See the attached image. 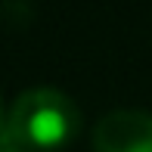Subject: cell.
<instances>
[{
    "instance_id": "obj_1",
    "label": "cell",
    "mask_w": 152,
    "mask_h": 152,
    "mask_svg": "<svg viewBox=\"0 0 152 152\" xmlns=\"http://www.w3.org/2000/svg\"><path fill=\"white\" fill-rule=\"evenodd\" d=\"M81 112L68 93L56 87H34L12 102L0 140L25 152H53L78 137Z\"/></svg>"
},
{
    "instance_id": "obj_2",
    "label": "cell",
    "mask_w": 152,
    "mask_h": 152,
    "mask_svg": "<svg viewBox=\"0 0 152 152\" xmlns=\"http://www.w3.org/2000/svg\"><path fill=\"white\" fill-rule=\"evenodd\" d=\"M96 152H152V115L137 109H118L102 115L93 127Z\"/></svg>"
},
{
    "instance_id": "obj_3",
    "label": "cell",
    "mask_w": 152,
    "mask_h": 152,
    "mask_svg": "<svg viewBox=\"0 0 152 152\" xmlns=\"http://www.w3.org/2000/svg\"><path fill=\"white\" fill-rule=\"evenodd\" d=\"M0 152H25V149H19V146H10V143H3V140H0Z\"/></svg>"
},
{
    "instance_id": "obj_4",
    "label": "cell",
    "mask_w": 152,
    "mask_h": 152,
    "mask_svg": "<svg viewBox=\"0 0 152 152\" xmlns=\"http://www.w3.org/2000/svg\"><path fill=\"white\" fill-rule=\"evenodd\" d=\"M3 124H6V115H3V102H0V137H3Z\"/></svg>"
}]
</instances>
